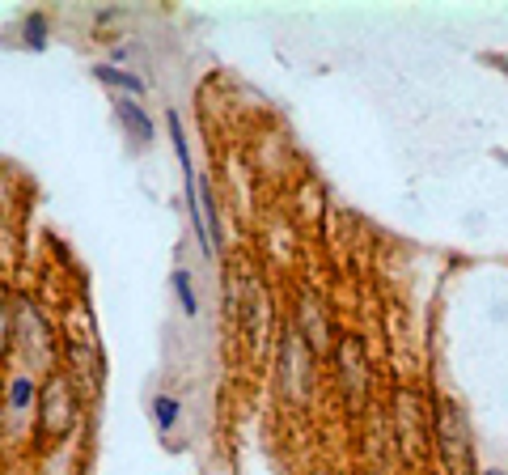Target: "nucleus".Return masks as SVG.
I'll list each match as a JSON object with an SVG mask.
<instances>
[{"instance_id": "obj_1", "label": "nucleus", "mask_w": 508, "mask_h": 475, "mask_svg": "<svg viewBox=\"0 0 508 475\" xmlns=\"http://www.w3.org/2000/svg\"><path fill=\"white\" fill-rule=\"evenodd\" d=\"M437 454L449 475H475V446H470V424L454 399L437 407Z\"/></svg>"}, {"instance_id": "obj_2", "label": "nucleus", "mask_w": 508, "mask_h": 475, "mask_svg": "<svg viewBox=\"0 0 508 475\" xmlns=\"http://www.w3.org/2000/svg\"><path fill=\"white\" fill-rule=\"evenodd\" d=\"M39 412H42V433L69 437L77 424V391L64 374H47L39 391Z\"/></svg>"}, {"instance_id": "obj_3", "label": "nucleus", "mask_w": 508, "mask_h": 475, "mask_svg": "<svg viewBox=\"0 0 508 475\" xmlns=\"http://www.w3.org/2000/svg\"><path fill=\"white\" fill-rule=\"evenodd\" d=\"M309 374H314V361H309V344L297 331V322H289L280 331V377H284V395L289 399H305L309 395Z\"/></svg>"}, {"instance_id": "obj_4", "label": "nucleus", "mask_w": 508, "mask_h": 475, "mask_svg": "<svg viewBox=\"0 0 508 475\" xmlns=\"http://www.w3.org/2000/svg\"><path fill=\"white\" fill-rule=\"evenodd\" d=\"M335 361H339V382H344L347 407H360L365 404V391H369V361H365L360 340H339Z\"/></svg>"}, {"instance_id": "obj_5", "label": "nucleus", "mask_w": 508, "mask_h": 475, "mask_svg": "<svg viewBox=\"0 0 508 475\" xmlns=\"http://www.w3.org/2000/svg\"><path fill=\"white\" fill-rule=\"evenodd\" d=\"M237 319H242L250 349H263L267 344V289H263V280L254 272L246 276V306L237 310Z\"/></svg>"}, {"instance_id": "obj_6", "label": "nucleus", "mask_w": 508, "mask_h": 475, "mask_svg": "<svg viewBox=\"0 0 508 475\" xmlns=\"http://www.w3.org/2000/svg\"><path fill=\"white\" fill-rule=\"evenodd\" d=\"M420 420H424L420 395H415V391H399V437H402V446H407V454H420V446H424Z\"/></svg>"}, {"instance_id": "obj_7", "label": "nucleus", "mask_w": 508, "mask_h": 475, "mask_svg": "<svg viewBox=\"0 0 508 475\" xmlns=\"http://www.w3.org/2000/svg\"><path fill=\"white\" fill-rule=\"evenodd\" d=\"M297 331L305 336L309 352H327V349H330V327H327V319H322V310H318V302H314L309 293L301 297V314H297Z\"/></svg>"}, {"instance_id": "obj_8", "label": "nucleus", "mask_w": 508, "mask_h": 475, "mask_svg": "<svg viewBox=\"0 0 508 475\" xmlns=\"http://www.w3.org/2000/svg\"><path fill=\"white\" fill-rule=\"evenodd\" d=\"M119 124L132 132V140H140V144H149L152 140V119L144 115V107H136L132 98H119Z\"/></svg>"}, {"instance_id": "obj_9", "label": "nucleus", "mask_w": 508, "mask_h": 475, "mask_svg": "<svg viewBox=\"0 0 508 475\" xmlns=\"http://www.w3.org/2000/svg\"><path fill=\"white\" fill-rule=\"evenodd\" d=\"M94 77L106 85H119V89H127V94H144V81L140 77H132V72L115 69V64H94Z\"/></svg>"}, {"instance_id": "obj_10", "label": "nucleus", "mask_w": 508, "mask_h": 475, "mask_svg": "<svg viewBox=\"0 0 508 475\" xmlns=\"http://www.w3.org/2000/svg\"><path fill=\"white\" fill-rule=\"evenodd\" d=\"M22 34H26V47H30V51H42V47H47V17H42V14H30L26 22H22Z\"/></svg>"}, {"instance_id": "obj_11", "label": "nucleus", "mask_w": 508, "mask_h": 475, "mask_svg": "<svg viewBox=\"0 0 508 475\" xmlns=\"http://www.w3.org/2000/svg\"><path fill=\"white\" fill-rule=\"evenodd\" d=\"M9 404H14V412H22V407L34 404V382H30L26 374L9 382Z\"/></svg>"}, {"instance_id": "obj_12", "label": "nucleus", "mask_w": 508, "mask_h": 475, "mask_svg": "<svg viewBox=\"0 0 508 475\" xmlns=\"http://www.w3.org/2000/svg\"><path fill=\"white\" fill-rule=\"evenodd\" d=\"M165 124H170V140H174V154H179V162H182V174L191 170V157H187V136H182V119L174 111L165 115Z\"/></svg>"}, {"instance_id": "obj_13", "label": "nucleus", "mask_w": 508, "mask_h": 475, "mask_svg": "<svg viewBox=\"0 0 508 475\" xmlns=\"http://www.w3.org/2000/svg\"><path fill=\"white\" fill-rule=\"evenodd\" d=\"M152 412H157V424H162V429H174V420H179V399L157 395V399H152Z\"/></svg>"}, {"instance_id": "obj_14", "label": "nucleus", "mask_w": 508, "mask_h": 475, "mask_svg": "<svg viewBox=\"0 0 508 475\" xmlns=\"http://www.w3.org/2000/svg\"><path fill=\"white\" fill-rule=\"evenodd\" d=\"M174 293H179V302H182V310H187V314H195V310H199L195 289H191V276H187V272H174Z\"/></svg>"}, {"instance_id": "obj_15", "label": "nucleus", "mask_w": 508, "mask_h": 475, "mask_svg": "<svg viewBox=\"0 0 508 475\" xmlns=\"http://www.w3.org/2000/svg\"><path fill=\"white\" fill-rule=\"evenodd\" d=\"M9 327H14V310H9V293L0 289V357H5V344H9Z\"/></svg>"}, {"instance_id": "obj_16", "label": "nucleus", "mask_w": 508, "mask_h": 475, "mask_svg": "<svg viewBox=\"0 0 508 475\" xmlns=\"http://www.w3.org/2000/svg\"><path fill=\"white\" fill-rule=\"evenodd\" d=\"M487 475H504V471H487Z\"/></svg>"}]
</instances>
